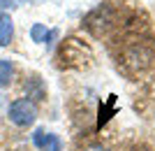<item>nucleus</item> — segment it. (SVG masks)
<instances>
[{"mask_svg":"<svg viewBox=\"0 0 155 151\" xmlns=\"http://www.w3.org/2000/svg\"><path fill=\"white\" fill-rule=\"evenodd\" d=\"M32 142L39 151H60V139L53 132H46L44 128H37L32 135Z\"/></svg>","mask_w":155,"mask_h":151,"instance_id":"obj_4","label":"nucleus"},{"mask_svg":"<svg viewBox=\"0 0 155 151\" xmlns=\"http://www.w3.org/2000/svg\"><path fill=\"white\" fill-rule=\"evenodd\" d=\"M49 30H46V26L44 23H35V26L30 28V37H32V42H46L49 39Z\"/></svg>","mask_w":155,"mask_h":151,"instance_id":"obj_8","label":"nucleus"},{"mask_svg":"<svg viewBox=\"0 0 155 151\" xmlns=\"http://www.w3.org/2000/svg\"><path fill=\"white\" fill-rule=\"evenodd\" d=\"M14 37V21L9 14H0V46H7Z\"/></svg>","mask_w":155,"mask_h":151,"instance_id":"obj_5","label":"nucleus"},{"mask_svg":"<svg viewBox=\"0 0 155 151\" xmlns=\"http://www.w3.org/2000/svg\"><path fill=\"white\" fill-rule=\"evenodd\" d=\"M16 0H0V7H14Z\"/></svg>","mask_w":155,"mask_h":151,"instance_id":"obj_10","label":"nucleus"},{"mask_svg":"<svg viewBox=\"0 0 155 151\" xmlns=\"http://www.w3.org/2000/svg\"><path fill=\"white\" fill-rule=\"evenodd\" d=\"M134 151H150V149H134Z\"/></svg>","mask_w":155,"mask_h":151,"instance_id":"obj_11","label":"nucleus"},{"mask_svg":"<svg viewBox=\"0 0 155 151\" xmlns=\"http://www.w3.org/2000/svg\"><path fill=\"white\" fill-rule=\"evenodd\" d=\"M26 93H28V100H44V86H42V79L39 77H30L26 81Z\"/></svg>","mask_w":155,"mask_h":151,"instance_id":"obj_6","label":"nucleus"},{"mask_svg":"<svg viewBox=\"0 0 155 151\" xmlns=\"http://www.w3.org/2000/svg\"><path fill=\"white\" fill-rule=\"evenodd\" d=\"M150 58H153V53H150L146 46H139V44H132L127 51H125V63H130L134 70L146 67L150 63Z\"/></svg>","mask_w":155,"mask_h":151,"instance_id":"obj_3","label":"nucleus"},{"mask_svg":"<svg viewBox=\"0 0 155 151\" xmlns=\"http://www.w3.org/2000/svg\"><path fill=\"white\" fill-rule=\"evenodd\" d=\"M7 116L12 121L14 125H19V128H28V125L35 123V118H37V105L28 98H19L14 100L9 109H7Z\"/></svg>","mask_w":155,"mask_h":151,"instance_id":"obj_1","label":"nucleus"},{"mask_svg":"<svg viewBox=\"0 0 155 151\" xmlns=\"http://www.w3.org/2000/svg\"><path fill=\"white\" fill-rule=\"evenodd\" d=\"M12 77H14V65L9 60L0 58V88H7L12 84Z\"/></svg>","mask_w":155,"mask_h":151,"instance_id":"obj_7","label":"nucleus"},{"mask_svg":"<svg viewBox=\"0 0 155 151\" xmlns=\"http://www.w3.org/2000/svg\"><path fill=\"white\" fill-rule=\"evenodd\" d=\"M84 23L95 37H100V35H104L111 28V23H114V12H111L109 5H102V7H97V9H93V12L86 16Z\"/></svg>","mask_w":155,"mask_h":151,"instance_id":"obj_2","label":"nucleus"},{"mask_svg":"<svg viewBox=\"0 0 155 151\" xmlns=\"http://www.w3.org/2000/svg\"><path fill=\"white\" fill-rule=\"evenodd\" d=\"M84 151H111L109 146H102V144H91V146H86Z\"/></svg>","mask_w":155,"mask_h":151,"instance_id":"obj_9","label":"nucleus"}]
</instances>
